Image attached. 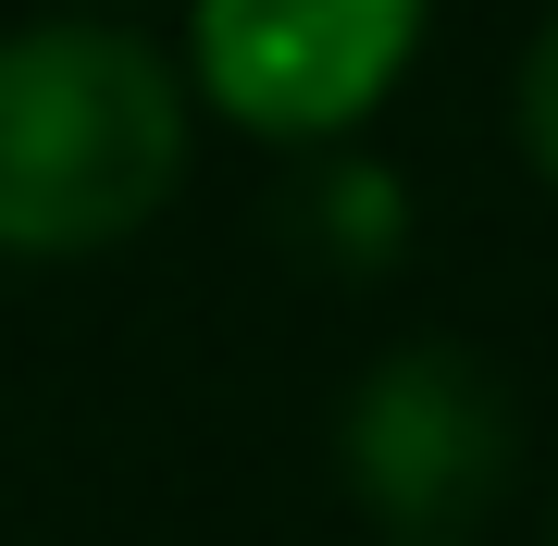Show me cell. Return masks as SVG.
Instances as JSON below:
<instances>
[{"mask_svg":"<svg viewBox=\"0 0 558 546\" xmlns=\"http://www.w3.org/2000/svg\"><path fill=\"white\" fill-rule=\"evenodd\" d=\"M186 174V87L124 25H25L0 38V248L75 262L112 248Z\"/></svg>","mask_w":558,"mask_h":546,"instance_id":"6da1fadb","label":"cell"},{"mask_svg":"<svg viewBox=\"0 0 558 546\" xmlns=\"http://www.w3.org/2000/svg\"><path fill=\"white\" fill-rule=\"evenodd\" d=\"M348 485L398 546H447L472 509H497L521 423H509V385L472 361V348H398V361L360 373L348 398Z\"/></svg>","mask_w":558,"mask_h":546,"instance_id":"7a4b0ae2","label":"cell"},{"mask_svg":"<svg viewBox=\"0 0 558 546\" xmlns=\"http://www.w3.org/2000/svg\"><path fill=\"white\" fill-rule=\"evenodd\" d=\"M422 0H199V87L260 137H336L398 87Z\"/></svg>","mask_w":558,"mask_h":546,"instance_id":"3957f363","label":"cell"},{"mask_svg":"<svg viewBox=\"0 0 558 546\" xmlns=\"http://www.w3.org/2000/svg\"><path fill=\"white\" fill-rule=\"evenodd\" d=\"M521 162L558 186V13L534 25V50H521Z\"/></svg>","mask_w":558,"mask_h":546,"instance_id":"277c9868","label":"cell"}]
</instances>
